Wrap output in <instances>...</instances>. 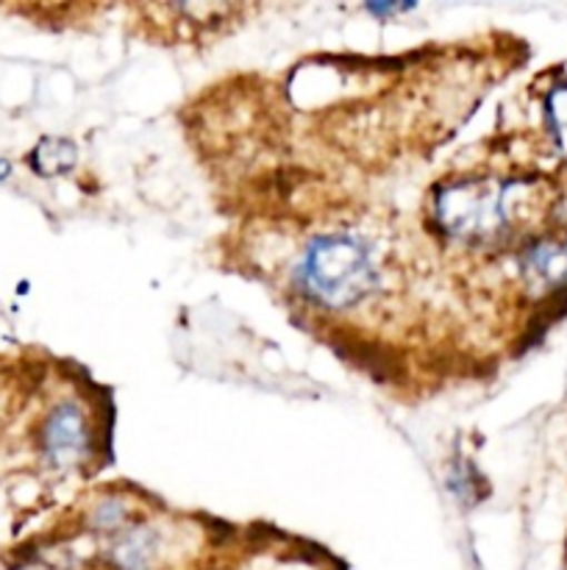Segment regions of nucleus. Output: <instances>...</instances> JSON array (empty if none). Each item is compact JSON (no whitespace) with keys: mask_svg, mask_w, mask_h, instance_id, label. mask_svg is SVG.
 <instances>
[{"mask_svg":"<svg viewBox=\"0 0 567 570\" xmlns=\"http://www.w3.org/2000/svg\"><path fill=\"white\" fill-rule=\"evenodd\" d=\"M428 206L445 243L467 250L498 248L531 206V184L493 176L442 178Z\"/></svg>","mask_w":567,"mask_h":570,"instance_id":"obj_1","label":"nucleus"},{"mask_svg":"<svg viewBox=\"0 0 567 570\" xmlns=\"http://www.w3.org/2000/svg\"><path fill=\"white\" fill-rule=\"evenodd\" d=\"M384 284L378 245L359 232L317 234L292 267V289L322 312H350L370 301Z\"/></svg>","mask_w":567,"mask_h":570,"instance_id":"obj_2","label":"nucleus"},{"mask_svg":"<svg viewBox=\"0 0 567 570\" xmlns=\"http://www.w3.org/2000/svg\"><path fill=\"white\" fill-rule=\"evenodd\" d=\"M94 432L87 412L78 406V401H59L48 412L39 432V449L44 462L56 471H70L83 465L94 451Z\"/></svg>","mask_w":567,"mask_h":570,"instance_id":"obj_3","label":"nucleus"},{"mask_svg":"<svg viewBox=\"0 0 567 570\" xmlns=\"http://www.w3.org/2000/svg\"><path fill=\"white\" fill-rule=\"evenodd\" d=\"M167 538L156 523H145L137 518L106 538L103 566L106 570H165L167 568Z\"/></svg>","mask_w":567,"mask_h":570,"instance_id":"obj_4","label":"nucleus"},{"mask_svg":"<svg viewBox=\"0 0 567 570\" xmlns=\"http://www.w3.org/2000/svg\"><path fill=\"white\" fill-rule=\"evenodd\" d=\"M520 273L528 287L554 293L567 284V237L534 239L520 250Z\"/></svg>","mask_w":567,"mask_h":570,"instance_id":"obj_5","label":"nucleus"},{"mask_svg":"<svg viewBox=\"0 0 567 570\" xmlns=\"http://www.w3.org/2000/svg\"><path fill=\"white\" fill-rule=\"evenodd\" d=\"M76 161V148L72 142L59 137H48L33 148L31 154V167L39 173V176H59V173H67Z\"/></svg>","mask_w":567,"mask_h":570,"instance_id":"obj_6","label":"nucleus"},{"mask_svg":"<svg viewBox=\"0 0 567 570\" xmlns=\"http://www.w3.org/2000/svg\"><path fill=\"white\" fill-rule=\"evenodd\" d=\"M548 120H550V134H554L561 156L567 159V87H559L548 98Z\"/></svg>","mask_w":567,"mask_h":570,"instance_id":"obj_7","label":"nucleus"},{"mask_svg":"<svg viewBox=\"0 0 567 570\" xmlns=\"http://www.w3.org/2000/svg\"><path fill=\"white\" fill-rule=\"evenodd\" d=\"M9 570H64V568L56 566V562L50 560H42V557H31V560L17 562V566H11Z\"/></svg>","mask_w":567,"mask_h":570,"instance_id":"obj_8","label":"nucleus"}]
</instances>
